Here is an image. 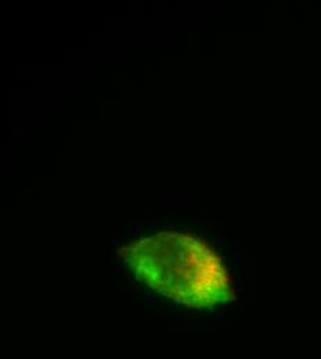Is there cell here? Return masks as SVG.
I'll list each match as a JSON object with an SVG mask.
<instances>
[{
    "label": "cell",
    "mask_w": 321,
    "mask_h": 359,
    "mask_svg": "<svg viewBox=\"0 0 321 359\" xmlns=\"http://www.w3.org/2000/svg\"><path fill=\"white\" fill-rule=\"evenodd\" d=\"M135 276L159 294L191 309H209L234 299L219 256L202 241L159 232L121 249Z\"/></svg>",
    "instance_id": "obj_1"
}]
</instances>
